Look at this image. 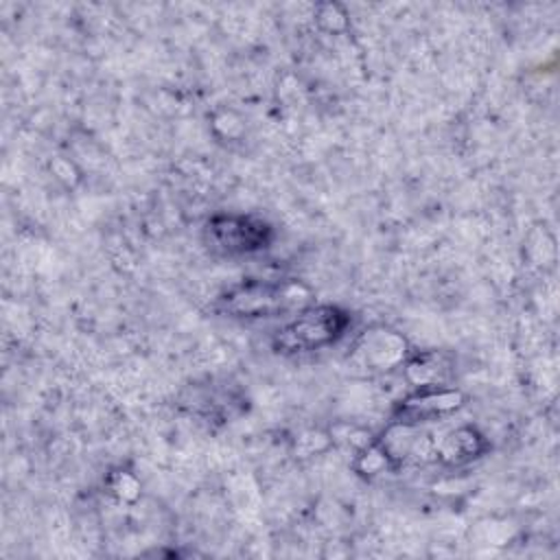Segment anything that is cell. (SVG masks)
<instances>
[{
    "instance_id": "cell-1",
    "label": "cell",
    "mask_w": 560,
    "mask_h": 560,
    "mask_svg": "<svg viewBox=\"0 0 560 560\" xmlns=\"http://www.w3.org/2000/svg\"><path fill=\"white\" fill-rule=\"evenodd\" d=\"M311 291L300 282H245L219 298V308L234 317H273L304 308Z\"/></svg>"
},
{
    "instance_id": "cell-2",
    "label": "cell",
    "mask_w": 560,
    "mask_h": 560,
    "mask_svg": "<svg viewBox=\"0 0 560 560\" xmlns=\"http://www.w3.org/2000/svg\"><path fill=\"white\" fill-rule=\"evenodd\" d=\"M346 326L348 315L337 306H304L293 322L276 332L273 348L284 354L319 350L339 339Z\"/></svg>"
},
{
    "instance_id": "cell-3",
    "label": "cell",
    "mask_w": 560,
    "mask_h": 560,
    "mask_svg": "<svg viewBox=\"0 0 560 560\" xmlns=\"http://www.w3.org/2000/svg\"><path fill=\"white\" fill-rule=\"evenodd\" d=\"M269 238V228L252 217L219 214L206 225L208 247L221 254H243L262 247Z\"/></svg>"
},
{
    "instance_id": "cell-4",
    "label": "cell",
    "mask_w": 560,
    "mask_h": 560,
    "mask_svg": "<svg viewBox=\"0 0 560 560\" xmlns=\"http://www.w3.org/2000/svg\"><path fill=\"white\" fill-rule=\"evenodd\" d=\"M464 396L455 389H444V387H422L400 400L398 413L400 422H418V420H429L442 413H448L462 405Z\"/></svg>"
},
{
    "instance_id": "cell-5",
    "label": "cell",
    "mask_w": 560,
    "mask_h": 560,
    "mask_svg": "<svg viewBox=\"0 0 560 560\" xmlns=\"http://www.w3.org/2000/svg\"><path fill=\"white\" fill-rule=\"evenodd\" d=\"M405 341L396 335L381 330V332H365L357 343V357L361 365H372L376 370H389V365L398 363L402 357Z\"/></svg>"
},
{
    "instance_id": "cell-6",
    "label": "cell",
    "mask_w": 560,
    "mask_h": 560,
    "mask_svg": "<svg viewBox=\"0 0 560 560\" xmlns=\"http://www.w3.org/2000/svg\"><path fill=\"white\" fill-rule=\"evenodd\" d=\"M481 451H483L481 435L472 429H457V431L448 433L438 446L440 459H444L448 464L468 462V459L477 457Z\"/></svg>"
},
{
    "instance_id": "cell-7",
    "label": "cell",
    "mask_w": 560,
    "mask_h": 560,
    "mask_svg": "<svg viewBox=\"0 0 560 560\" xmlns=\"http://www.w3.org/2000/svg\"><path fill=\"white\" fill-rule=\"evenodd\" d=\"M451 374V361L442 352H427L407 365V376L420 387H438Z\"/></svg>"
}]
</instances>
